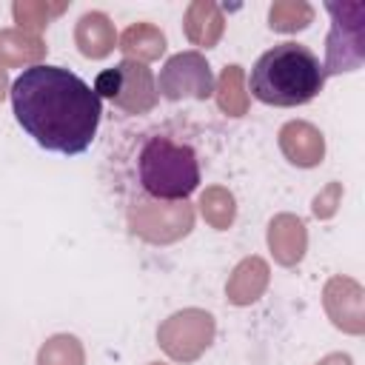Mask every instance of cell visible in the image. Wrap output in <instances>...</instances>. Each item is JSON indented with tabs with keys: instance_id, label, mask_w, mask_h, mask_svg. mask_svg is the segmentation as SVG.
Wrapping results in <instances>:
<instances>
[{
	"instance_id": "obj_7",
	"label": "cell",
	"mask_w": 365,
	"mask_h": 365,
	"mask_svg": "<svg viewBox=\"0 0 365 365\" xmlns=\"http://www.w3.org/2000/svg\"><path fill=\"white\" fill-rule=\"evenodd\" d=\"M211 339H214V317L200 308H185L171 314L157 331L160 348L177 362H194L211 345Z\"/></svg>"
},
{
	"instance_id": "obj_8",
	"label": "cell",
	"mask_w": 365,
	"mask_h": 365,
	"mask_svg": "<svg viewBox=\"0 0 365 365\" xmlns=\"http://www.w3.org/2000/svg\"><path fill=\"white\" fill-rule=\"evenodd\" d=\"M157 91L168 100H180V97L205 100L214 94L211 66L200 51H180L165 60L157 80Z\"/></svg>"
},
{
	"instance_id": "obj_20",
	"label": "cell",
	"mask_w": 365,
	"mask_h": 365,
	"mask_svg": "<svg viewBox=\"0 0 365 365\" xmlns=\"http://www.w3.org/2000/svg\"><path fill=\"white\" fill-rule=\"evenodd\" d=\"M274 31H299L314 20V9L302 0H279L268 11Z\"/></svg>"
},
{
	"instance_id": "obj_13",
	"label": "cell",
	"mask_w": 365,
	"mask_h": 365,
	"mask_svg": "<svg viewBox=\"0 0 365 365\" xmlns=\"http://www.w3.org/2000/svg\"><path fill=\"white\" fill-rule=\"evenodd\" d=\"M74 43L80 46V51H83L86 57L103 60V57L111 54L114 43H117V34H114L111 20H108L103 11H86V14L77 20Z\"/></svg>"
},
{
	"instance_id": "obj_4",
	"label": "cell",
	"mask_w": 365,
	"mask_h": 365,
	"mask_svg": "<svg viewBox=\"0 0 365 365\" xmlns=\"http://www.w3.org/2000/svg\"><path fill=\"white\" fill-rule=\"evenodd\" d=\"M331 14V34L322 74L354 71L365 60V3H325Z\"/></svg>"
},
{
	"instance_id": "obj_18",
	"label": "cell",
	"mask_w": 365,
	"mask_h": 365,
	"mask_svg": "<svg viewBox=\"0 0 365 365\" xmlns=\"http://www.w3.org/2000/svg\"><path fill=\"white\" fill-rule=\"evenodd\" d=\"M86 356H83V345L77 336L71 334H57L51 336L40 354H37V365H83Z\"/></svg>"
},
{
	"instance_id": "obj_23",
	"label": "cell",
	"mask_w": 365,
	"mask_h": 365,
	"mask_svg": "<svg viewBox=\"0 0 365 365\" xmlns=\"http://www.w3.org/2000/svg\"><path fill=\"white\" fill-rule=\"evenodd\" d=\"M319 365H351V356H345V354H331V356H325Z\"/></svg>"
},
{
	"instance_id": "obj_12",
	"label": "cell",
	"mask_w": 365,
	"mask_h": 365,
	"mask_svg": "<svg viewBox=\"0 0 365 365\" xmlns=\"http://www.w3.org/2000/svg\"><path fill=\"white\" fill-rule=\"evenodd\" d=\"M265 288H268V262L259 257H248L231 271L225 294H228V302L234 305H251L254 299L262 297Z\"/></svg>"
},
{
	"instance_id": "obj_16",
	"label": "cell",
	"mask_w": 365,
	"mask_h": 365,
	"mask_svg": "<svg viewBox=\"0 0 365 365\" xmlns=\"http://www.w3.org/2000/svg\"><path fill=\"white\" fill-rule=\"evenodd\" d=\"M117 48L125 54V60L145 63V60H157L165 51V37H163V31L157 26L137 23V26H128L120 34V46Z\"/></svg>"
},
{
	"instance_id": "obj_21",
	"label": "cell",
	"mask_w": 365,
	"mask_h": 365,
	"mask_svg": "<svg viewBox=\"0 0 365 365\" xmlns=\"http://www.w3.org/2000/svg\"><path fill=\"white\" fill-rule=\"evenodd\" d=\"M66 6H48V3H34V0H17L11 6V14L20 26V31H29V34H37L48 26L51 14H60Z\"/></svg>"
},
{
	"instance_id": "obj_17",
	"label": "cell",
	"mask_w": 365,
	"mask_h": 365,
	"mask_svg": "<svg viewBox=\"0 0 365 365\" xmlns=\"http://www.w3.org/2000/svg\"><path fill=\"white\" fill-rule=\"evenodd\" d=\"M214 91H217V103H220V108L225 114H231V117L245 114V108H248V91H245L242 66H225Z\"/></svg>"
},
{
	"instance_id": "obj_3",
	"label": "cell",
	"mask_w": 365,
	"mask_h": 365,
	"mask_svg": "<svg viewBox=\"0 0 365 365\" xmlns=\"http://www.w3.org/2000/svg\"><path fill=\"white\" fill-rule=\"evenodd\" d=\"M137 177L151 200L182 202L200 185V163L188 143L154 134L140 145Z\"/></svg>"
},
{
	"instance_id": "obj_19",
	"label": "cell",
	"mask_w": 365,
	"mask_h": 365,
	"mask_svg": "<svg viewBox=\"0 0 365 365\" xmlns=\"http://www.w3.org/2000/svg\"><path fill=\"white\" fill-rule=\"evenodd\" d=\"M200 211L202 217L214 225V228H228L234 222V214H237V205H234V197L222 188V185H211L205 188V194L200 197Z\"/></svg>"
},
{
	"instance_id": "obj_15",
	"label": "cell",
	"mask_w": 365,
	"mask_h": 365,
	"mask_svg": "<svg viewBox=\"0 0 365 365\" xmlns=\"http://www.w3.org/2000/svg\"><path fill=\"white\" fill-rule=\"evenodd\" d=\"M222 26H225V20H222V11L217 3L194 0L185 11V34L194 46H202V48L214 46L222 34Z\"/></svg>"
},
{
	"instance_id": "obj_10",
	"label": "cell",
	"mask_w": 365,
	"mask_h": 365,
	"mask_svg": "<svg viewBox=\"0 0 365 365\" xmlns=\"http://www.w3.org/2000/svg\"><path fill=\"white\" fill-rule=\"evenodd\" d=\"M279 148L282 154L299 165V168H311L322 160L325 154V140L319 134V128H314L311 123H302V120H294V123H285L282 131H279Z\"/></svg>"
},
{
	"instance_id": "obj_1",
	"label": "cell",
	"mask_w": 365,
	"mask_h": 365,
	"mask_svg": "<svg viewBox=\"0 0 365 365\" xmlns=\"http://www.w3.org/2000/svg\"><path fill=\"white\" fill-rule=\"evenodd\" d=\"M9 94L17 123L40 148L74 157L94 143L103 103L74 71L46 63L29 66Z\"/></svg>"
},
{
	"instance_id": "obj_5",
	"label": "cell",
	"mask_w": 365,
	"mask_h": 365,
	"mask_svg": "<svg viewBox=\"0 0 365 365\" xmlns=\"http://www.w3.org/2000/svg\"><path fill=\"white\" fill-rule=\"evenodd\" d=\"M97 97H108L117 108L128 114H145L157 106V83L145 63L123 60L114 68H106L94 80Z\"/></svg>"
},
{
	"instance_id": "obj_25",
	"label": "cell",
	"mask_w": 365,
	"mask_h": 365,
	"mask_svg": "<svg viewBox=\"0 0 365 365\" xmlns=\"http://www.w3.org/2000/svg\"><path fill=\"white\" fill-rule=\"evenodd\" d=\"M154 365H160V362H154Z\"/></svg>"
},
{
	"instance_id": "obj_2",
	"label": "cell",
	"mask_w": 365,
	"mask_h": 365,
	"mask_svg": "<svg viewBox=\"0 0 365 365\" xmlns=\"http://www.w3.org/2000/svg\"><path fill=\"white\" fill-rule=\"evenodd\" d=\"M325 74L319 57L302 43H279L259 54L248 88L265 106H302L322 91Z\"/></svg>"
},
{
	"instance_id": "obj_24",
	"label": "cell",
	"mask_w": 365,
	"mask_h": 365,
	"mask_svg": "<svg viewBox=\"0 0 365 365\" xmlns=\"http://www.w3.org/2000/svg\"><path fill=\"white\" fill-rule=\"evenodd\" d=\"M6 86H9V80H6V71L0 68V100H3V94H6Z\"/></svg>"
},
{
	"instance_id": "obj_14",
	"label": "cell",
	"mask_w": 365,
	"mask_h": 365,
	"mask_svg": "<svg viewBox=\"0 0 365 365\" xmlns=\"http://www.w3.org/2000/svg\"><path fill=\"white\" fill-rule=\"evenodd\" d=\"M43 54H46V46L37 34H29L20 29H0V68L37 66Z\"/></svg>"
},
{
	"instance_id": "obj_11",
	"label": "cell",
	"mask_w": 365,
	"mask_h": 365,
	"mask_svg": "<svg viewBox=\"0 0 365 365\" xmlns=\"http://www.w3.org/2000/svg\"><path fill=\"white\" fill-rule=\"evenodd\" d=\"M268 248L274 251V259L279 265H297L308 248L302 220L294 214H277L268 225Z\"/></svg>"
},
{
	"instance_id": "obj_9",
	"label": "cell",
	"mask_w": 365,
	"mask_h": 365,
	"mask_svg": "<svg viewBox=\"0 0 365 365\" xmlns=\"http://www.w3.org/2000/svg\"><path fill=\"white\" fill-rule=\"evenodd\" d=\"M325 311L334 319L336 328L348 334H362L365 319H362V288L359 282L348 277H334L325 285Z\"/></svg>"
},
{
	"instance_id": "obj_6",
	"label": "cell",
	"mask_w": 365,
	"mask_h": 365,
	"mask_svg": "<svg viewBox=\"0 0 365 365\" xmlns=\"http://www.w3.org/2000/svg\"><path fill=\"white\" fill-rule=\"evenodd\" d=\"M128 225L137 237L148 242H174L185 237L194 225V208L182 202H160L151 197H137L128 208Z\"/></svg>"
},
{
	"instance_id": "obj_22",
	"label": "cell",
	"mask_w": 365,
	"mask_h": 365,
	"mask_svg": "<svg viewBox=\"0 0 365 365\" xmlns=\"http://www.w3.org/2000/svg\"><path fill=\"white\" fill-rule=\"evenodd\" d=\"M339 197H342V185H339V182H331L325 191H319V194L314 197V214H317L319 220L331 217V214L336 211V205H339Z\"/></svg>"
}]
</instances>
